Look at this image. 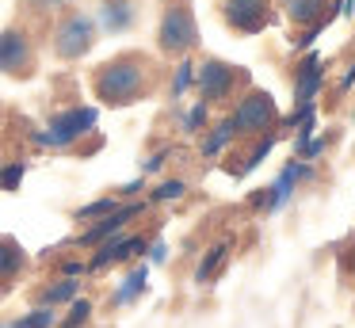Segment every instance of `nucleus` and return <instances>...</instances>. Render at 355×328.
<instances>
[{
	"instance_id": "10",
	"label": "nucleus",
	"mask_w": 355,
	"mask_h": 328,
	"mask_svg": "<svg viewBox=\"0 0 355 328\" xmlns=\"http://www.w3.org/2000/svg\"><path fill=\"white\" fill-rule=\"evenodd\" d=\"M141 252V236H115V241H103L100 252L88 259V271H103L111 264H123V259L138 256Z\"/></svg>"
},
{
	"instance_id": "22",
	"label": "nucleus",
	"mask_w": 355,
	"mask_h": 328,
	"mask_svg": "<svg viewBox=\"0 0 355 328\" xmlns=\"http://www.w3.org/2000/svg\"><path fill=\"white\" fill-rule=\"evenodd\" d=\"M184 191H187V183H184V180H164L161 187L153 191V198H157V202H168V198H180Z\"/></svg>"
},
{
	"instance_id": "18",
	"label": "nucleus",
	"mask_w": 355,
	"mask_h": 328,
	"mask_svg": "<svg viewBox=\"0 0 355 328\" xmlns=\"http://www.w3.org/2000/svg\"><path fill=\"white\" fill-rule=\"evenodd\" d=\"M119 210V198H96V202H88V206H80L77 210V221H88V218H107V214H115Z\"/></svg>"
},
{
	"instance_id": "6",
	"label": "nucleus",
	"mask_w": 355,
	"mask_h": 328,
	"mask_svg": "<svg viewBox=\"0 0 355 328\" xmlns=\"http://www.w3.org/2000/svg\"><path fill=\"white\" fill-rule=\"evenodd\" d=\"M35 65V50H31V38L24 31H0V73L8 76H27Z\"/></svg>"
},
{
	"instance_id": "4",
	"label": "nucleus",
	"mask_w": 355,
	"mask_h": 328,
	"mask_svg": "<svg viewBox=\"0 0 355 328\" xmlns=\"http://www.w3.org/2000/svg\"><path fill=\"white\" fill-rule=\"evenodd\" d=\"M92 42H96V23L80 12H69L54 31V50H58V58H65V61L85 58V53L92 50Z\"/></svg>"
},
{
	"instance_id": "21",
	"label": "nucleus",
	"mask_w": 355,
	"mask_h": 328,
	"mask_svg": "<svg viewBox=\"0 0 355 328\" xmlns=\"http://www.w3.org/2000/svg\"><path fill=\"white\" fill-rule=\"evenodd\" d=\"M230 137H233V126H230V119H225L222 126H214V134H210L207 141H202V153H207V157H214V153L222 149L225 141H230Z\"/></svg>"
},
{
	"instance_id": "15",
	"label": "nucleus",
	"mask_w": 355,
	"mask_h": 328,
	"mask_svg": "<svg viewBox=\"0 0 355 328\" xmlns=\"http://www.w3.org/2000/svg\"><path fill=\"white\" fill-rule=\"evenodd\" d=\"M80 294V282L77 279H58L54 286H46L39 294V305H46V309H54V305H65V302H73V297Z\"/></svg>"
},
{
	"instance_id": "7",
	"label": "nucleus",
	"mask_w": 355,
	"mask_h": 328,
	"mask_svg": "<svg viewBox=\"0 0 355 328\" xmlns=\"http://www.w3.org/2000/svg\"><path fill=\"white\" fill-rule=\"evenodd\" d=\"M195 80H199V96L207 99V103H218V99L233 96V84L241 80V73L233 65H225V61H202Z\"/></svg>"
},
{
	"instance_id": "9",
	"label": "nucleus",
	"mask_w": 355,
	"mask_h": 328,
	"mask_svg": "<svg viewBox=\"0 0 355 328\" xmlns=\"http://www.w3.org/2000/svg\"><path fill=\"white\" fill-rule=\"evenodd\" d=\"M141 214V202H130V206H119L115 214H107V218H100L96 225H88L85 233H80V244H103L111 241V236H119L126 229V221L138 218Z\"/></svg>"
},
{
	"instance_id": "12",
	"label": "nucleus",
	"mask_w": 355,
	"mask_h": 328,
	"mask_svg": "<svg viewBox=\"0 0 355 328\" xmlns=\"http://www.w3.org/2000/svg\"><path fill=\"white\" fill-rule=\"evenodd\" d=\"M27 267V252L19 248V241L0 236V282L12 286V279H19V271Z\"/></svg>"
},
{
	"instance_id": "23",
	"label": "nucleus",
	"mask_w": 355,
	"mask_h": 328,
	"mask_svg": "<svg viewBox=\"0 0 355 328\" xmlns=\"http://www.w3.org/2000/svg\"><path fill=\"white\" fill-rule=\"evenodd\" d=\"M191 76H195V65H191V61H180V69H176V84H172V96H184V88L191 84Z\"/></svg>"
},
{
	"instance_id": "11",
	"label": "nucleus",
	"mask_w": 355,
	"mask_h": 328,
	"mask_svg": "<svg viewBox=\"0 0 355 328\" xmlns=\"http://www.w3.org/2000/svg\"><path fill=\"white\" fill-rule=\"evenodd\" d=\"M286 4V15H291L294 23H302V27H329L332 15L324 12V0H283Z\"/></svg>"
},
{
	"instance_id": "17",
	"label": "nucleus",
	"mask_w": 355,
	"mask_h": 328,
	"mask_svg": "<svg viewBox=\"0 0 355 328\" xmlns=\"http://www.w3.org/2000/svg\"><path fill=\"white\" fill-rule=\"evenodd\" d=\"M141 290H146V267H134V271L126 275L123 290H119V294H115V302L123 305V302H130V297H138Z\"/></svg>"
},
{
	"instance_id": "19",
	"label": "nucleus",
	"mask_w": 355,
	"mask_h": 328,
	"mask_svg": "<svg viewBox=\"0 0 355 328\" xmlns=\"http://www.w3.org/2000/svg\"><path fill=\"white\" fill-rule=\"evenodd\" d=\"M225 252H230V248H225V244H214V248H210V256H207V259H202V264H199V271H195V279H199V282L214 279V271H218V267H222Z\"/></svg>"
},
{
	"instance_id": "26",
	"label": "nucleus",
	"mask_w": 355,
	"mask_h": 328,
	"mask_svg": "<svg viewBox=\"0 0 355 328\" xmlns=\"http://www.w3.org/2000/svg\"><path fill=\"white\" fill-rule=\"evenodd\" d=\"M352 84H355V65H352V69H347V73H344V84H340V88H352Z\"/></svg>"
},
{
	"instance_id": "16",
	"label": "nucleus",
	"mask_w": 355,
	"mask_h": 328,
	"mask_svg": "<svg viewBox=\"0 0 355 328\" xmlns=\"http://www.w3.org/2000/svg\"><path fill=\"white\" fill-rule=\"evenodd\" d=\"M58 325V313L46 309V305H39V309H31L27 317L12 320V328H54Z\"/></svg>"
},
{
	"instance_id": "2",
	"label": "nucleus",
	"mask_w": 355,
	"mask_h": 328,
	"mask_svg": "<svg viewBox=\"0 0 355 328\" xmlns=\"http://www.w3.org/2000/svg\"><path fill=\"white\" fill-rule=\"evenodd\" d=\"M157 38H161V50H164V53H172V58H184V53L195 46V38H199L191 8H187V4H168V8H164Z\"/></svg>"
},
{
	"instance_id": "13",
	"label": "nucleus",
	"mask_w": 355,
	"mask_h": 328,
	"mask_svg": "<svg viewBox=\"0 0 355 328\" xmlns=\"http://www.w3.org/2000/svg\"><path fill=\"white\" fill-rule=\"evenodd\" d=\"M317 84H321V58H306V65L298 69V88H294V103L298 107H313Z\"/></svg>"
},
{
	"instance_id": "27",
	"label": "nucleus",
	"mask_w": 355,
	"mask_h": 328,
	"mask_svg": "<svg viewBox=\"0 0 355 328\" xmlns=\"http://www.w3.org/2000/svg\"><path fill=\"white\" fill-rule=\"evenodd\" d=\"M35 4H39V8H62L65 0H35Z\"/></svg>"
},
{
	"instance_id": "5",
	"label": "nucleus",
	"mask_w": 355,
	"mask_h": 328,
	"mask_svg": "<svg viewBox=\"0 0 355 328\" xmlns=\"http://www.w3.org/2000/svg\"><path fill=\"white\" fill-rule=\"evenodd\" d=\"M96 126V111L92 107H73V111H62L54 122H50L46 134H39L42 145H73L80 134Z\"/></svg>"
},
{
	"instance_id": "8",
	"label": "nucleus",
	"mask_w": 355,
	"mask_h": 328,
	"mask_svg": "<svg viewBox=\"0 0 355 328\" xmlns=\"http://www.w3.org/2000/svg\"><path fill=\"white\" fill-rule=\"evenodd\" d=\"M268 0H225V19L233 23L237 31L245 35H256L271 23V12H268Z\"/></svg>"
},
{
	"instance_id": "3",
	"label": "nucleus",
	"mask_w": 355,
	"mask_h": 328,
	"mask_svg": "<svg viewBox=\"0 0 355 328\" xmlns=\"http://www.w3.org/2000/svg\"><path fill=\"white\" fill-rule=\"evenodd\" d=\"M279 122V111H275V99L268 92H248L245 99L237 103V111L230 114V126L233 134H263Z\"/></svg>"
},
{
	"instance_id": "24",
	"label": "nucleus",
	"mask_w": 355,
	"mask_h": 328,
	"mask_svg": "<svg viewBox=\"0 0 355 328\" xmlns=\"http://www.w3.org/2000/svg\"><path fill=\"white\" fill-rule=\"evenodd\" d=\"M184 126L191 130V134H199V126H207V103H202V99L191 107V114H187V122H184Z\"/></svg>"
},
{
	"instance_id": "14",
	"label": "nucleus",
	"mask_w": 355,
	"mask_h": 328,
	"mask_svg": "<svg viewBox=\"0 0 355 328\" xmlns=\"http://www.w3.org/2000/svg\"><path fill=\"white\" fill-rule=\"evenodd\" d=\"M100 23L107 31H126L134 23V0H107L100 8Z\"/></svg>"
},
{
	"instance_id": "20",
	"label": "nucleus",
	"mask_w": 355,
	"mask_h": 328,
	"mask_svg": "<svg viewBox=\"0 0 355 328\" xmlns=\"http://www.w3.org/2000/svg\"><path fill=\"white\" fill-rule=\"evenodd\" d=\"M88 317H92V302H85V297H73V302H69V317H65L58 328H80Z\"/></svg>"
},
{
	"instance_id": "1",
	"label": "nucleus",
	"mask_w": 355,
	"mask_h": 328,
	"mask_svg": "<svg viewBox=\"0 0 355 328\" xmlns=\"http://www.w3.org/2000/svg\"><path fill=\"white\" fill-rule=\"evenodd\" d=\"M149 88H153V65L141 53H119L92 73V92L107 107H130L146 99Z\"/></svg>"
},
{
	"instance_id": "25",
	"label": "nucleus",
	"mask_w": 355,
	"mask_h": 328,
	"mask_svg": "<svg viewBox=\"0 0 355 328\" xmlns=\"http://www.w3.org/2000/svg\"><path fill=\"white\" fill-rule=\"evenodd\" d=\"M24 180V164H12V168H4V172H0V183H4V187H16V183Z\"/></svg>"
},
{
	"instance_id": "28",
	"label": "nucleus",
	"mask_w": 355,
	"mask_h": 328,
	"mask_svg": "<svg viewBox=\"0 0 355 328\" xmlns=\"http://www.w3.org/2000/svg\"><path fill=\"white\" fill-rule=\"evenodd\" d=\"M0 119H4V107H0Z\"/></svg>"
}]
</instances>
